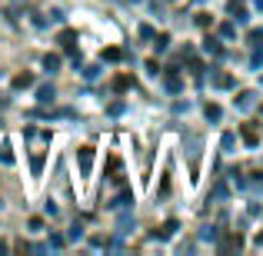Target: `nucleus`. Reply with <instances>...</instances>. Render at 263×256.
<instances>
[{
    "label": "nucleus",
    "instance_id": "f257e3e1",
    "mask_svg": "<svg viewBox=\"0 0 263 256\" xmlns=\"http://www.w3.org/2000/svg\"><path fill=\"white\" fill-rule=\"evenodd\" d=\"M77 156H80V170L90 173V167H93V147H80Z\"/></svg>",
    "mask_w": 263,
    "mask_h": 256
},
{
    "label": "nucleus",
    "instance_id": "f03ea898",
    "mask_svg": "<svg viewBox=\"0 0 263 256\" xmlns=\"http://www.w3.org/2000/svg\"><path fill=\"white\" fill-rule=\"evenodd\" d=\"M27 87H33V73H17L13 77V90H27Z\"/></svg>",
    "mask_w": 263,
    "mask_h": 256
},
{
    "label": "nucleus",
    "instance_id": "7ed1b4c3",
    "mask_svg": "<svg viewBox=\"0 0 263 256\" xmlns=\"http://www.w3.org/2000/svg\"><path fill=\"white\" fill-rule=\"evenodd\" d=\"M240 243H243V240H240V233H230V237H227V243H220V250H240Z\"/></svg>",
    "mask_w": 263,
    "mask_h": 256
},
{
    "label": "nucleus",
    "instance_id": "20e7f679",
    "mask_svg": "<svg viewBox=\"0 0 263 256\" xmlns=\"http://www.w3.org/2000/svg\"><path fill=\"white\" fill-rule=\"evenodd\" d=\"M240 133H243V140L250 143V147H257V140H260V133L253 127H240Z\"/></svg>",
    "mask_w": 263,
    "mask_h": 256
},
{
    "label": "nucleus",
    "instance_id": "39448f33",
    "mask_svg": "<svg viewBox=\"0 0 263 256\" xmlns=\"http://www.w3.org/2000/svg\"><path fill=\"white\" fill-rule=\"evenodd\" d=\"M60 44H64V47H73V40H77V30H64V33H60Z\"/></svg>",
    "mask_w": 263,
    "mask_h": 256
},
{
    "label": "nucleus",
    "instance_id": "423d86ee",
    "mask_svg": "<svg viewBox=\"0 0 263 256\" xmlns=\"http://www.w3.org/2000/svg\"><path fill=\"white\" fill-rule=\"evenodd\" d=\"M107 173H110V176H114V180H120V176H117V173H120V156H110V167H107Z\"/></svg>",
    "mask_w": 263,
    "mask_h": 256
},
{
    "label": "nucleus",
    "instance_id": "0eeeda50",
    "mask_svg": "<svg viewBox=\"0 0 263 256\" xmlns=\"http://www.w3.org/2000/svg\"><path fill=\"white\" fill-rule=\"evenodd\" d=\"M37 100H40V103H50V100H53V87H40V90H37Z\"/></svg>",
    "mask_w": 263,
    "mask_h": 256
},
{
    "label": "nucleus",
    "instance_id": "6e6552de",
    "mask_svg": "<svg viewBox=\"0 0 263 256\" xmlns=\"http://www.w3.org/2000/svg\"><path fill=\"white\" fill-rule=\"evenodd\" d=\"M130 87H134V80H130V77H117L114 80V90H117V93H120V90H130Z\"/></svg>",
    "mask_w": 263,
    "mask_h": 256
},
{
    "label": "nucleus",
    "instance_id": "1a4fd4ad",
    "mask_svg": "<svg viewBox=\"0 0 263 256\" xmlns=\"http://www.w3.org/2000/svg\"><path fill=\"white\" fill-rule=\"evenodd\" d=\"M44 67H47V70H57V67H60V57H53V53H47V57H44Z\"/></svg>",
    "mask_w": 263,
    "mask_h": 256
},
{
    "label": "nucleus",
    "instance_id": "9d476101",
    "mask_svg": "<svg viewBox=\"0 0 263 256\" xmlns=\"http://www.w3.org/2000/svg\"><path fill=\"white\" fill-rule=\"evenodd\" d=\"M0 163H4V167H10V163H13V153H10L7 143H4V150H0Z\"/></svg>",
    "mask_w": 263,
    "mask_h": 256
},
{
    "label": "nucleus",
    "instance_id": "9b49d317",
    "mask_svg": "<svg viewBox=\"0 0 263 256\" xmlns=\"http://www.w3.org/2000/svg\"><path fill=\"white\" fill-rule=\"evenodd\" d=\"M174 233H177V220H167L163 230H160V237H174Z\"/></svg>",
    "mask_w": 263,
    "mask_h": 256
},
{
    "label": "nucleus",
    "instance_id": "f8f14e48",
    "mask_svg": "<svg viewBox=\"0 0 263 256\" xmlns=\"http://www.w3.org/2000/svg\"><path fill=\"white\" fill-rule=\"evenodd\" d=\"M120 57H123V53L117 50V47H107V50H103V60H120Z\"/></svg>",
    "mask_w": 263,
    "mask_h": 256
},
{
    "label": "nucleus",
    "instance_id": "ddd939ff",
    "mask_svg": "<svg viewBox=\"0 0 263 256\" xmlns=\"http://www.w3.org/2000/svg\"><path fill=\"white\" fill-rule=\"evenodd\" d=\"M206 116H210V120H220V107L217 103H206Z\"/></svg>",
    "mask_w": 263,
    "mask_h": 256
},
{
    "label": "nucleus",
    "instance_id": "4468645a",
    "mask_svg": "<svg viewBox=\"0 0 263 256\" xmlns=\"http://www.w3.org/2000/svg\"><path fill=\"white\" fill-rule=\"evenodd\" d=\"M250 96H253V93H240V100H237V103H240V110H247V107H250V103H253Z\"/></svg>",
    "mask_w": 263,
    "mask_h": 256
},
{
    "label": "nucleus",
    "instance_id": "2eb2a0df",
    "mask_svg": "<svg viewBox=\"0 0 263 256\" xmlns=\"http://www.w3.org/2000/svg\"><path fill=\"white\" fill-rule=\"evenodd\" d=\"M167 44H170V37H167V33H160V37H157V50H167Z\"/></svg>",
    "mask_w": 263,
    "mask_h": 256
},
{
    "label": "nucleus",
    "instance_id": "dca6fc26",
    "mask_svg": "<svg viewBox=\"0 0 263 256\" xmlns=\"http://www.w3.org/2000/svg\"><path fill=\"white\" fill-rule=\"evenodd\" d=\"M167 87L170 90H180V77H177V73H170V77H167Z\"/></svg>",
    "mask_w": 263,
    "mask_h": 256
},
{
    "label": "nucleus",
    "instance_id": "f3484780",
    "mask_svg": "<svg viewBox=\"0 0 263 256\" xmlns=\"http://www.w3.org/2000/svg\"><path fill=\"white\" fill-rule=\"evenodd\" d=\"M203 47H206V50H210V53H220V47H217V40H210V37H206V40H203Z\"/></svg>",
    "mask_w": 263,
    "mask_h": 256
},
{
    "label": "nucleus",
    "instance_id": "a211bd4d",
    "mask_svg": "<svg viewBox=\"0 0 263 256\" xmlns=\"http://www.w3.org/2000/svg\"><path fill=\"white\" fill-rule=\"evenodd\" d=\"M257 64H263V50H257V53H253V67H257Z\"/></svg>",
    "mask_w": 263,
    "mask_h": 256
},
{
    "label": "nucleus",
    "instance_id": "6ab92c4d",
    "mask_svg": "<svg viewBox=\"0 0 263 256\" xmlns=\"http://www.w3.org/2000/svg\"><path fill=\"white\" fill-rule=\"evenodd\" d=\"M257 243H260V246H263V233H260V237H257Z\"/></svg>",
    "mask_w": 263,
    "mask_h": 256
}]
</instances>
